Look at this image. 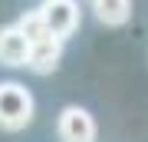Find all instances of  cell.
Instances as JSON below:
<instances>
[{"label":"cell","instance_id":"obj_4","mask_svg":"<svg viewBox=\"0 0 148 142\" xmlns=\"http://www.w3.org/2000/svg\"><path fill=\"white\" fill-rule=\"evenodd\" d=\"M59 60H63V40H59V37H43V40H36V43H30L27 69L46 76V73H53V69L59 66Z\"/></svg>","mask_w":148,"mask_h":142},{"label":"cell","instance_id":"obj_5","mask_svg":"<svg viewBox=\"0 0 148 142\" xmlns=\"http://www.w3.org/2000/svg\"><path fill=\"white\" fill-rule=\"evenodd\" d=\"M30 60V40L16 23L0 26V63L3 66H27Z\"/></svg>","mask_w":148,"mask_h":142},{"label":"cell","instance_id":"obj_2","mask_svg":"<svg viewBox=\"0 0 148 142\" xmlns=\"http://www.w3.org/2000/svg\"><path fill=\"white\" fill-rule=\"evenodd\" d=\"M43 20H46V30L59 40H69L82 23V13H79V3L76 0H43L40 7Z\"/></svg>","mask_w":148,"mask_h":142},{"label":"cell","instance_id":"obj_7","mask_svg":"<svg viewBox=\"0 0 148 142\" xmlns=\"http://www.w3.org/2000/svg\"><path fill=\"white\" fill-rule=\"evenodd\" d=\"M16 26L23 30V37H27L30 43H36V40H43V37H53V33L46 30V20H43V13H40V10L23 13L20 20H16Z\"/></svg>","mask_w":148,"mask_h":142},{"label":"cell","instance_id":"obj_1","mask_svg":"<svg viewBox=\"0 0 148 142\" xmlns=\"http://www.w3.org/2000/svg\"><path fill=\"white\" fill-rule=\"evenodd\" d=\"M33 109H36V103L23 83H13V79L0 83V129L7 132L27 129L33 122Z\"/></svg>","mask_w":148,"mask_h":142},{"label":"cell","instance_id":"obj_6","mask_svg":"<svg viewBox=\"0 0 148 142\" xmlns=\"http://www.w3.org/2000/svg\"><path fill=\"white\" fill-rule=\"evenodd\" d=\"M95 20L106 26H125L132 20V0H92Z\"/></svg>","mask_w":148,"mask_h":142},{"label":"cell","instance_id":"obj_3","mask_svg":"<svg viewBox=\"0 0 148 142\" xmlns=\"http://www.w3.org/2000/svg\"><path fill=\"white\" fill-rule=\"evenodd\" d=\"M56 136L59 142H95L99 126H95L92 112L82 106H66L56 119Z\"/></svg>","mask_w":148,"mask_h":142}]
</instances>
